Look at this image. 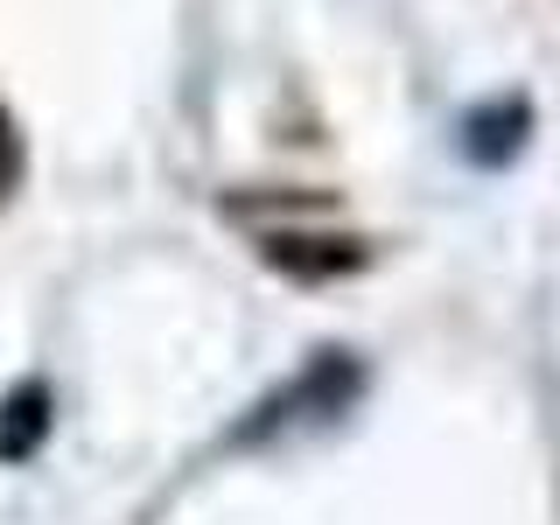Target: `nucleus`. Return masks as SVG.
<instances>
[]
</instances>
